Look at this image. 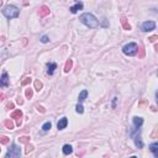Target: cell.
<instances>
[{
	"instance_id": "cell-1",
	"label": "cell",
	"mask_w": 158,
	"mask_h": 158,
	"mask_svg": "<svg viewBox=\"0 0 158 158\" xmlns=\"http://www.w3.org/2000/svg\"><path fill=\"white\" fill-rule=\"evenodd\" d=\"M79 20H80L82 24H84L85 26L90 27V29H95V27L99 26V21H98V19H96L93 14H90V12H85V14L80 15Z\"/></svg>"
},
{
	"instance_id": "cell-2",
	"label": "cell",
	"mask_w": 158,
	"mask_h": 158,
	"mask_svg": "<svg viewBox=\"0 0 158 158\" xmlns=\"http://www.w3.org/2000/svg\"><path fill=\"white\" fill-rule=\"evenodd\" d=\"M3 15L5 17H8V19H16L20 15V10L14 5H6L3 9Z\"/></svg>"
},
{
	"instance_id": "cell-3",
	"label": "cell",
	"mask_w": 158,
	"mask_h": 158,
	"mask_svg": "<svg viewBox=\"0 0 158 158\" xmlns=\"http://www.w3.org/2000/svg\"><path fill=\"white\" fill-rule=\"evenodd\" d=\"M137 51H138V46L135 42H131V43H128V45L122 47V52L126 56H135L137 53Z\"/></svg>"
},
{
	"instance_id": "cell-4",
	"label": "cell",
	"mask_w": 158,
	"mask_h": 158,
	"mask_svg": "<svg viewBox=\"0 0 158 158\" xmlns=\"http://www.w3.org/2000/svg\"><path fill=\"white\" fill-rule=\"evenodd\" d=\"M21 156V151L20 148L16 146V144H12L11 148H9L8 153H6V158H12V157H20Z\"/></svg>"
},
{
	"instance_id": "cell-5",
	"label": "cell",
	"mask_w": 158,
	"mask_h": 158,
	"mask_svg": "<svg viewBox=\"0 0 158 158\" xmlns=\"http://www.w3.org/2000/svg\"><path fill=\"white\" fill-rule=\"evenodd\" d=\"M156 29V22L154 21H146L143 22L142 26H141V30L143 32H150V31H153Z\"/></svg>"
},
{
	"instance_id": "cell-6",
	"label": "cell",
	"mask_w": 158,
	"mask_h": 158,
	"mask_svg": "<svg viewBox=\"0 0 158 158\" xmlns=\"http://www.w3.org/2000/svg\"><path fill=\"white\" fill-rule=\"evenodd\" d=\"M10 117L15 118V120H16V125H17V126H20V125H21V118H22V111H21V110L12 111V112H11V115H10Z\"/></svg>"
},
{
	"instance_id": "cell-7",
	"label": "cell",
	"mask_w": 158,
	"mask_h": 158,
	"mask_svg": "<svg viewBox=\"0 0 158 158\" xmlns=\"http://www.w3.org/2000/svg\"><path fill=\"white\" fill-rule=\"evenodd\" d=\"M8 85H9V75L6 72H4L3 75H1V78H0V87L6 88Z\"/></svg>"
},
{
	"instance_id": "cell-8",
	"label": "cell",
	"mask_w": 158,
	"mask_h": 158,
	"mask_svg": "<svg viewBox=\"0 0 158 158\" xmlns=\"http://www.w3.org/2000/svg\"><path fill=\"white\" fill-rule=\"evenodd\" d=\"M49 12H51V10H49V8L46 6V5H42V6L40 8V10H38L40 17H45V16L49 15Z\"/></svg>"
},
{
	"instance_id": "cell-9",
	"label": "cell",
	"mask_w": 158,
	"mask_h": 158,
	"mask_svg": "<svg viewBox=\"0 0 158 158\" xmlns=\"http://www.w3.org/2000/svg\"><path fill=\"white\" fill-rule=\"evenodd\" d=\"M67 125H68V118L62 117L58 122H57V128H58V130H63V128L67 127Z\"/></svg>"
},
{
	"instance_id": "cell-10",
	"label": "cell",
	"mask_w": 158,
	"mask_h": 158,
	"mask_svg": "<svg viewBox=\"0 0 158 158\" xmlns=\"http://www.w3.org/2000/svg\"><path fill=\"white\" fill-rule=\"evenodd\" d=\"M132 120H134V125H135V127H136L135 130H138V128H140V127H141V126L143 125V118H142V117L135 116V117L132 118Z\"/></svg>"
},
{
	"instance_id": "cell-11",
	"label": "cell",
	"mask_w": 158,
	"mask_h": 158,
	"mask_svg": "<svg viewBox=\"0 0 158 158\" xmlns=\"http://www.w3.org/2000/svg\"><path fill=\"white\" fill-rule=\"evenodd\" d=\"M150 151L153 153V156L156 158H158V143L157 142H153L150 146Z\"/></svg>"
},
{
	"instance_id": "cell-12",
	"label": "cell",
	"mask_w": 158,
	"mask_h": 158,
	"mask_svg": "<svg viewBox=\"0 0 158 158\" xmlns=\"http://www.w3.org/2000/svg\"><path fill=\"white\" fill-rule=\"evenodd\" d=\"M82 9H83V4H82V3H77L75 5L71 6V9H69V10H71L72 14H75V12H78L79 10H82Z\"/></svg>"
},
{
	"instance_id": "cell-13",
	"label": "cell",
	"mask_w": 158,
	"mask_h": 158,
	"mask_svg": "<svg viewBox=\"0 0 158 158\" xmlns=\"http://www.w3.org/2000/svg\"><path fill=\"white\" fill-rule=\"evenodd\" d=\"M121 25H122L124 30H126V31H130V30H131V25L127 22V19L125 17V16L121 17Z\"/></svg>"
},
{
	"instance_id": "cell-14",
	"label": "cell",
	"mask_w": 158,
	"mask_h": 158,
	"mask_svg": "<svg viewBox=\"0 0 158 158\" xmlns=\"http://www.w3.org/2000/svg\"><path fill=\"white\" fill-rule=\"evenodd\" d=\"M132 137H135V144H136V147L137 148H143V143L142 141H141V138H140V136H132Z\"/></svg>"
},
{
	"instance_id": "cell-15",
	"label": "cell",
	"mask_w": 158,
	"mask_h": 158,
	"mask_svg": "<svg viewBox=\"0 0 158 158\" xmlns=\"http://www.w3.org/2000/svg\"><path fill=\"white\" fill-rule=\"evenodd\" d=\"M87 96H88V91H87V90H83V91L79 94V96H78V101H79V103H83V101L87 99Z\"/></svg>"
},
{
	"instance_id": "cell-16",
	"label": "cell",
	"mask_w": 158,
	"mask_h": 158,
	"mask_svg": "<svg viewBox=\"0 0 158 158\" xmlns=\"http://www.w3.org/2000/svg\"><path fill=\"white\" fill-rule=\"evenodd\" d=\"M4 126L6 127L8 130H12V128L15 127V125H14V122H12L11 120H5V121H4Z\"/></svg>"
},
{
	"instance_id": "cell-17",
	"label": "cell",
	"mask_w": 158,
	"mask_h": 158,
	"mask_svg": "<svg viewBox=\"0 0 158 158\" xmlns=\"http://www.w3.org/2000/svg\"><path fill=\"white\" fill-rule=\"evenodd\" d=\"M72 67H73V62H72V59H68V61L65 62V65H64V72L68 73V72L72 69Z\"/></svg>"
},
{
	"instance_id": "cell-18",
	"label": "cell",
	"mask_w": 158,
	"mask_h": 158,
	"mask_svg": "<svg viewBox=\"0 0 158 158\" xmlns=\"http://www.w3.org/2000/svg\"><path fill=\"white\" fill-rule=\"evenodd\" d=\"M72 151H73V148H72L71 144H64L63 146V153L64 154H71Z\"/></svg>"
},
{
	"instance_id": "cell-19",
	"label": "cell",
	"mask_w": 158,
	"mask_h": 158,
	"mask_svg": "<svg viewBox=\"0 0 158 158\" xmlns=\"http://www.w3.org/2000/svg\"><path fill=\"white\" fill-rule=\"evenodd\" d=\"M47 67H48V74H53L55 69L57 68V64L56 63H48Z\"/></svg>"
},
{
	"instance_id": "cell-20",
	"label": "cell",
	"mask_w": 158,
	"mask_h": 158,
	"mask_svg": "<svg viewBox=\"0 0 158 158\" xmlns=\"http://www.w3.org/2000/svg\"><path fill=\"white\" fill-rule=\"evenodd\" d=\"M42 87H43L42 82H40L38 79H36V80H35V89H36L37 91H40V90L42 89Z\"/></svg>"
},
{
	"instance_id": "cell-21",
	"label": "cell",
	"mask_w": 158,
	"mask_h": 158,
	"mask_svg": "<svg viewBox=\"0 0 158 158\" xmlns=\"http://www.w3.org/2000/svg\"><path fill=\"white\" fill-rule=\"evenodd\" d=\"M10 142V138L8 136H0V143L1 144H8Z\"/></svg>"
},
{
	"instance_id": "cell-22",
	"label": "cell",
	"mask_w": 158,
	"mask_h": 158,
	"mask_svg": "<svg viewBox=\"0 0 158 158\" xmlns=\"http://www.w3.org/2000/svg\"><path fill=\"white\" fill-rule=\"evenodd\" d=\"M30 141V137L29 136H21V137H19V142L20 143H27Z\"/></svg>"
},
{
	"instance_id": "cell-23",
	"label": "cell",
	"mask_w": 158,
	"mask_h": 158,
	"mask_svg": "<svg viewBox=\"0 0 158 158\" xmlns=\"http://www.w3.org/2000/svg\"><path fill=\"white\" fill-rule=\"evenodd\" d=\"M25 95H26V98L27 99H31L32 95H33V91H32V89H25Z\"/></svg>"
},
{
	"instance_id": "cell-24",
	"label": "cell",
	"mask_w": 158,
	"mask_h": 158,
	"mask_svg": "<svg viewBox=\"0 0 158 158\" xmlns=\"http://www.w3.org/2000/svg\"><path fill=\"white\" fill-rule=\"evenodd\" d=\"M75 110H77L78 114H83V112H84V108H83V105H82V104L79 103L78 105L75 106Z\"/></svg>"
},
{
	"instance_id": "cell-25",
	"label": "cell",
	"mask_w": 158,
	"mask_h": 158,
	"mask_svg": "<svg viewBox=\"0 0 158 158\" xmlns=\"http://www.w3.org/2000/svg\"><path fill=\"white\" fill-rule=\"evenodd\" d=\"M51 127H52V124H51V122L48 121V122H46V124H43V126H42V130H43V131H48V130H49Z\"/></svg>"
},
{
	"instance_id": "cell-26",
	"label": "cell",
	"mask_w": 158,
	"mask_h": 158,
	"mask_svg": "<svg viewBox=\"0 0 158 158\" xmlns=\"http://www.w3.org/2000/svg\"><path fill=\"white\" fill-rule=\"evenodd\" d=\"M30 83H31V78H30V77H26V78H24V80H22V82H21V85H27V84H30Z\"/></svg>"
},
{
	"instance_id": "cell-27",
	"label": "cell",
	"mask_w": 158,
	"mask_h": 158,
	"mask_svg": "<svg viewBox=\"0 0 158 158\" xmlns=\"http://www.w3.org/2000/svg\"><path fill=\"white\" fill-rule=\"evenodd\" d=\"M32 151H33V146H31V144H30V146H27V147H26L25 153H26V154H29V153H30V152H32Z\"/></svg>"
},
{
	"instance_id": "cell-28",
	"label": "cell",
	"mask_w": 158,
	"mask_h": 158,
	"mask_svg": "<svg viewBox=\"0 0 158 158\" xmlns=\"http://www.w3.org/2000/svg\"><path fill=\"white\" fill-rule=\"evenodd\" d=\"M36 108H37V110H38L40 112H42V114H45V112H46V110H45V108H43V106H41V105H37Z\"/></svg>"
},
{
	"instance_id": "cell-29",
	"label": "cell",
	"mask_w": 158,
	"mask_h": 158,
	"mask_svg": "<svg viewBox=\"0 0 158 158\" xmlns=\"http://www.w3.org/2000/svg\"><path fill=\"white\" fill-rule=\"evenodd\" d=\"M41 41H42L43 43H47V42H48V41H49V40H48V37H47V36H42V37H41Z\"/></svg>"
},
{
	"instance_id": "cell-30",
	"label": "cell",
	"mask_w": 158,
	"mask_h": 158,
	"mask_svg": "<svg viewBox=\"0 0 158 158\" xmlns=\"http://www.w3.org/2000/svg\"><path fill=\"white\" fill-rule=\"evenodd\" d=\"M6 109H8V110H10V109H14V103H11V101H10V103L6 105Z\"/></svg>"
},
{
	"instance_id": "cell-31",
	"label": "cell",
	"mask_w": 158,
	"mask_h": 158,
	"mask_svg": "<svg viewBox=\"0 0 158 158\" xmlns=\"http://www.w3.org/2000/svg\"><path fill=\"white\" fill-rule=\"evenodd\" d=\"M146 104H147V101H146V100L143 99V100H141V101L138 103V106H140V108H142L143 105H146Z\"/></svg>"
},
{
	"instance_id": "cell-32",
	"label": "cell",
	"mask_w": 158,
	"mask_h": 158,
	"mask_svg": "<svg viewBox=\"0 0 158 158\" xmlns=\"http://www.w3.org/2000/svg\"><path fill=\"white\" fill-rule=\"evenodd\" d=\"M16 101H17V104H19V105H22V104H24V100H22V98H20V96L17 98V100H16Z\"/></svg>"
},
{
	"instance_id": "cell-33",
	"label": "cell",
	"mask_w": 158,
	"mask_h": 158,
	"mask_svg": "<svg viewBox=\"0 0 158 158\" xmlns=\"http://www.w3.org/2000/svg\"><path fill=\"white\" fill-rule=\"evenodd\" d=\"M157 38H158V36H152V37H150V41L151 42H156V41H157Z\"/></svg>"
},
{
	"instance_id": "cell-34",
	"label": "cell",
	"mask_w": 158,
	"mask_h": 158,
	"mask_svg": "<svg viewBox=\"0 0 158 158\" xmlns=\"http://www.w3.org/2000/svg\"><path fill=\"white\" fill-rule=\"evenodd\" d=\"M116 101H117V98H115V99H114V103H112V108H115V106H116Z\"/></svg>"
},
{
	"instance_id": "cell-35",
	"label": "cell",
	"mask_w": 158,
	"mask_h": 158,
	"mask_svg": "<svg viewBox=\"0 0 158 158\" xmlns=\"http://www.w3.org/2000/svg\"><path fill=\"white\" fill-rule=\"evenodd\" d=\"M4 98H5V95L3 94V93H0V101H1V100H4Z\"/></svg>"
},
{
	"instance_id": "cell-36",
	"label": "cell",
	"mask_w": 158,
	"mask_h": 158,
	"mask_svg": "<svg viewBox=\"0 0 158 158\" xmlns=\"http://www.w3.org/2000/svg\"><path fill=\"white\" fill-rule=\"evenodd\" d=\"M0 152H1V148H0Z\"/></svg>"
}]
</instances>
